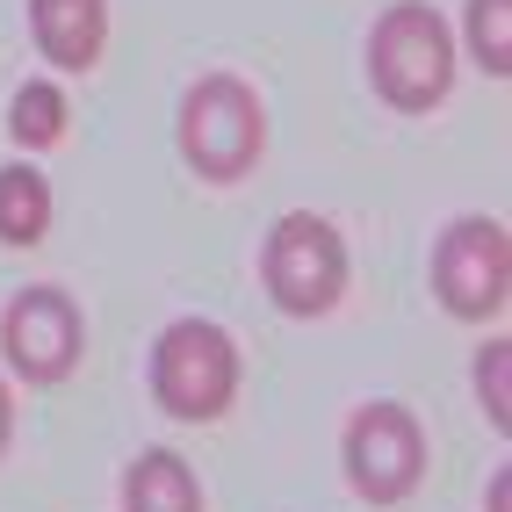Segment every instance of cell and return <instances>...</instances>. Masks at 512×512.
I'll list each match as a JSON object with an SVG mask.
<instances>
[{
    "mask_svg": "<svg viewBox=\"0 0 512 512\" xmlns=\"http://www.w3.org/2000/svg\"><path fill=\"white\" fill-rule=\"evenodd\" d=\"M8 130H15V145L29 152H51L65 138V94L51 80H22L15 87V109H8Z\"/></svg>",
    "mask_w": 512,
    "mask_h": 512,
    "instance_id": "obj_11",
    "label": "cell"
},
{
    "mask_svg": "<svg viewBox=\"0 0 512 512\" xmlns=\"http://www.w3.org/2000/svg\"><path fill=\"white\" fill-rule=\"evenodd\" d=\"M505 375H512V347H505V339H484V354H476V397H484V419L498 433H512V390H505Z\"/></svg>",
    "mask_w": 512,
    "mask_h": 512,
    "instance_id": "obj_13",
    "label": "cell"
},
{
    "mask_svg": "<svg viewBox=\"0 0 512 512\" xmlns=\"http://www.w3.org/2000/svg\"><path fill=\"white\" fill-rule=\"evenodd\" d=\"M347 476H354V491L368 505L412 498L419 476H426V433H419V419L404 412V404H390V397L361 404V412L347 419Z\"/></svg>",
    "mask_w": 512,
    "mask_h": 512,
    "instance_id": "obj_6",
    "label": "cell"
},
{
    "mask_svg": "<svg viewBox=\"0 0 512 512\" xmlns=\"http://www.w3.org/2000/svg\"><path fill=\"white\" fill-rule=\"evenodd\" d=\"M123 512H202V484L174 448H145L123 469Z\"/></svg>",
    "mask_w": 512,
    "mask_h": 512,
    "instance_id": "obj_9",
    "label": "cell"
},
{
    "mask_svg": "<svg viewBox=\"0 0 512 512\" xmlns=\"http://www.w3.org/2000/svg\"><path fill=\"white\" fill-rule=\"evenodd\" d=\"M8 426H15V404H8V383H0V448H8Z\"/></svg>",
    "mask_w": 512,
    "mask_h": 512,
    "instance_id": "obj_15",
    "label": "cell"
},
{
    "mask_svg": "<svg viewBox=\"0 0 512 512\" xmlns=\"http://www.w3.org/2000/svg\"><path fill=\"white\" fill-rule=\"evenodd\" d=\"M260 282L267 296L282 303L289 318H325L339 296H347V246H339V231L311 210L282 217L267 231L260 246Z\"/></svg>",
    "mask_w": 512,
    "mask_h": 512,
    "instance_id": "obj_4",
    "label": "cell"
},
{
    "mask_svg": "<svg viewBox=\"0 0 512 512\" xmlns=\"http://www.w3.org/2000/svg\"><path fill=\"white\" fill-rule=\"evenodd\" d=\"M368 80L404 116H426L455 87V29L426 0H397L368 29Z\"/></svg>",
    "mask_w": 512,
    "mask_h": 512,
    "instance_id": "obj_1",
    "label": "cell"
},
{
    "mask_svg": "<svg viewBox=\"0 0 512 512\" xmlns=\"http://www.w3.org/2000/svg\"><path fill=\"white\" fill-rule=\"evenodd\" d=\"M80 303L65 289H22L8 311H0V354H8V368L22 375V383H65V375L80 368Z\"/></svg>",
    "mask_w": 512,
    "mask_h": 512,
    "instance_id": "obj_7",
    "label": "cell"
},
{
    "mask_svg": "<svg viewBox=\"0 0 512 512\" xmlns=\"http://www.w3.org/2000/svg\"><path fill=\"white\" fill-rule=\"evenodd\" d=\"M152 397L174 419H188V426L224 419L231 397H238V347H231V332L210 325V318L166 325L159 347H152Z\"/></svg>",
    "mask_w": 512,
    "mask_h": 512,
    "instance_id": "obj_3",
    "label": "cell"
},
{
    "mask_svg": "<svg viewBox=\"0 0 512 512\" xmlns=\"http://www.w3.org/2000/svg\"><path fill=\"white\" fill-rule=\"evenodd\" d=\"M260 145H267V116L238 73H202L181 94V159L202 181H246L260 166Z\"/></svg>",
    "mask_w": 512,
    "mask_h": 512,
    "instance_id": "obj_2",
    "label": "cell"
},
{
    "mask_svg": "<svg viewBox=\"0 0 512 512\" xmlns=\"http://www.w3.org/2000/svg\"><path fill=\"white\" fill-rule=\"evenodd\" d=\"M462 29H469L476 65H484L491 80H505V73H512V0H469Z\"/></svg>",
    "mask_w": 512,
    "mask_h": 512,
    "instance_id": "obj_12",
    "label": "cell"
},
{
    "mask_svg": "<svg viewBox=\"0 0 512 512\" xmlns=\"http://www.w3.org/2000/svg\"><path fill=\"white\" fill-rule=\"evenodd\" d=\"M51 231V181L37 166H0V246H37Z\"/></svg>",
    "mask_w": 512,
    "mask_h": 512,
    "instance_id": "obj_10",
    "label": "cell"
},
{
    "mask_svg": "<svg viewBox=\"0 0 512 512\" xmlns=\"http://www.w3.org/2000/svg\"><path fill=\"white\" fill-rule=\"evenodd\" d=\"M29 37L58 73H87L109 37V0H29Z\"/></svg>",
    "mask_w": 512,
    "mask_h": 512,
    "instance_id": "obj_8",
    "label": "cell"
},
{
    "mask_svg": "<svg viewBox=\"0 0 512 512\" xmlns=\"http://www.w3.org/2000/svg\"><path fill=\"white\" fill-rule=\"evenodd\" d=\"M484 512H512V469L491 476V505H484Z\"/></svg>",
    "mask_w": 512,
    "mask_h": 512,
    "instance_id": "obj_14",
    "label": "cell"
},
{
    "mask_svg": "<svg viewBox=\"0 0 512 512\" xmlns=\"http://www.w3.org/2000/svg\"><path fill=\"white\" fill-rule=\"evenodd\" d=\"M433 296H440V311H455L469 325H484L505 311V296H512V246H505V224L491 217H462L440 231V246H433Z\"/></svg>",
    "mask_w": 512,
    "mask_h": 512,
    "instance_id": "obj_5",
    "label": "cell"
}]
</instances>
